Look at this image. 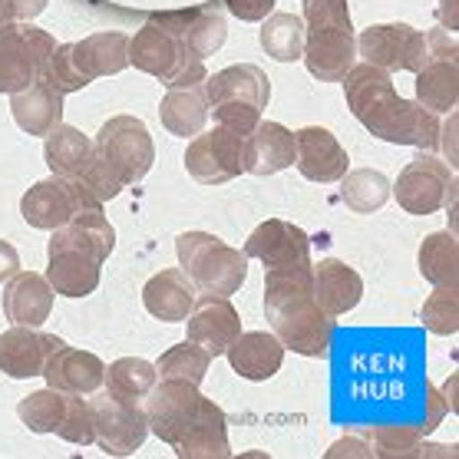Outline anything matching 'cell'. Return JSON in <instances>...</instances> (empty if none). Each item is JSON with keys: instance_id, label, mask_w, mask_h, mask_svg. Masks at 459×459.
Returning a JSON list of instances; mask_svg holds the SVG:
<instances>
[{"instance_id": "6da1fadb", "label": "cell", "mask_w": 459, "mask_h": 459, "mask_svg": "<svg viewBox=\"0 0 459 459\" xmlns=\"http://www.w3.org/2000/svg\"><path fill=\"white\" fill-rule=\"evenodd\" d=\"M341 83L351 113L357 123H364L370 136L394 146H417L420 152H433L439 146L437 113L403 100L386 70L370 63H354Z\"/></svg>"}, {"instance_id": "7a4b0ae2", "label": "cell", "mask_w": 459, "mask_h": 459, "mask_svg": "<svg viewBox=\"0 0 459 459\" xmlns=\"http://www.w3.org/2000/svg\"><path fill=\"white\" fill-rule=\"evenodd\" d=\"M264 317L274 337L301 357H327L334 341V317L314 298V264L264 268Z\"/></svg>"}, {"instance_id": "3957f363", "label": "cell", "mask_w": 459, "mask_h": 459, "mask_svg": "<svg viewBox=\"0 0 459 459\" xmlns=\"http://www.w3.org/2000/svg\"><path fill=\"white\" fill-rule=\"evenodd\" d=\"M116 248V231L106 221L103 205L80 212L74 221L53 231L47 245V281L63 298H86L100 284V268Z\"/></svg>"}, {"instance_id": "277c9868", "label": "cell", "mask_w": 459, "mask_h": 459, "mask_svg": "<svg viewBox=\"0 0 459 459\" xmlns=\"http://www.w3.org/2000/svg\"><path fill=\"white\" fill-rule=\"evenodd\" d=\"M178 264L202 294L231 298L248 278L245 251L231 248L209 231H182L176 238Z\"/></svg>"}, {"instance_id": "5b68a950", "label": "cell", "mask_w": 459, "mask_h": 459, "mask_svg": "<svg viewBox=\"0 0 459 459\" xmlns=\"http://www.w3.org/2000/svg\"><path fill=\"white\" fill-rule=\"evenodd\" d=\"M129 63L143 74L156 76L166 90L199 86L209 76L205 74V60L186 50L172 33L156 27L152 21L146 27H139V33L129 40Z\"/></svg>"}, {"instance_id": "8992f818", "label": "cell", "mask_w": 459, "mask_h": 459, "mask_svg": "<svg viewBox=\"0 0 459 459\" xmlns=\"http://www.w3.org/2000/svg\"><path fill=\"white\" fill-rule=\"evenodd\" d=\"M93 156L123 186H136L139 178H146V172L152 169L156 146H152V136H149L143 119H136V116H113L96 133Z\"/></svg>"}, {"instance_id": "52a82bcc", "label": "cell", "mask_w": 459, "mask_h": 459, "mask_svg": "<svg viewBox=\"0 0 459 459\" xmlns=\"http://www.w3.org/2000/svg\"><path fill=\"white\" fill-rule=\"evenodd\" d=\"M397 195V205L410 215H433L439 209L456 205V169H449L443 159L420 152L410 159L397 176V186H390Z\"/></svg>"}, {"instance_id": "ba28073f", "label": "cell", "mask_w": 459, "mask_h": 459, "mask_svg": "<svg viewBox=\"0 0 459 459\" xmlns=\"http://www.w3.org/2000/svg\"><path fill=\"white\" fill-rule=\"evenodd\" d=\"M56 50V40L37 27L4 23L0 27V93H21L33 80H40L43 66Z\"/></svg>"}, {"instance_id": "9c48e42d", "label": "cell", "mask_w": 459, "mask_h": 459, "mask_svg": "<svg viewBox=\"0 0 459 459\" xmlns=\"http://www.w3.org/2000/svg\"><path fill=\"white\" fill-rule=\"evenodd\" d=\"M100 205L103 202L96 199L80 178L53 176L27 188V195L21 199V215L30 229L56 231L66 221H74L80 212L100 209Z\"/></svg>"}, {"instance_id": "30bf717a", "label": "cell", "mask_w": 459, "mask_h": 459, "mask_svg": "<svg viewBox=\"0 0 459 459\" xmlns=\"http://www.w3.org/2000/svg\"><path fill=\"white\" fill-rule=\"evenodd\" d=\"M357 56L386 74H417L427 63V33L410 23H377L357 37Z\"/></svg>"}, {"instance_id": "8fae6325", "label": "cell", "mask_w": 459, "mask_h": 459, "mask_svg": "<svg viewBox=\"0 0 459 459\" xmlns=\"http://www.w3.org/2000/svg\"><path fill=\"white\" fill-rule=\"evenodd\" d=\"M241 156H245V136L231 133L225 126H215L212 133L202 129L186 149V172L199 186H225L245 172Z\"/></svg>"}, {"instance_id": "7c38bea8", "label": "cell", "mask_w": 459, "mask_h": 459, "mask_svg": "<svg viewBox=\"0 0 459 459\" xmlns=\"http://www.w3.org/2000/svg\"><path fill=\"white\" fill-rule=\"evenodd\" d=\"M90 410H93L96 446L103 449V453H109V456H129V453H136L146 443L149 420L143 403L139 407L123 403V400H116L106 390L103 397L90 400Z\"/></svg>"}, {"instance_id": "4fadbf2b", "label": "cell", "mask_w": 459, "mask_h": 459, "mask_svg": "<svg viewBox=\"0 0 459 459\" xmlns=\"http://www.w3.org/2000/svg\"><path fill=\"white\" fill-rule=\"evenodd\" d=\"M199 386L188 384V380H162V384H156L143 400L149 433H156L162 443L176 446L182 433L188 429V423L199 413Z\"/></svg>"}, {"instance_id": "5bb4252c", "label": "cell", "mask_w": 459, "mask_h": 459, "mask_svg": "<svg viewBox=\"0 0 459 459\" xmlns=\"http://www.w3.org/2000/svg\"><path fill=\"white\" fill-rule=\"evenodd\" d=\"M156 27L169 30L186 50H192L199 60L215 56L221 50V43L229 37L225 27V13L219 4H202V7H188V11H169L152 17Z\"/></svg>"}, {"instance_id": "9a60e30c", "label": "cell", "mask_w": 459, "mask_h": 459, "mask_svg": "<svg viewBox=\"0 0 459 459\" xmlns=\"http://www.w3.org/2000/svg\"><path fill=\"white\" fill-rule=\"evenodd\" d=\"M188 341L209 351V357H221L231 347V341L241 334V317L231 307L229 298L219 294H202L195 298L192 311H188Z\"/></svg>"}, {"instance_id": "2e32d148", "label": "cell", "mask_w": 459, "mask_h": 459, "mask_svg": "<svg viewBox=\"0 0 459 459\" xmlns=\"http://www.w3.org/2000/svg\"><path fill=\"white\" fill-rule=\"evenodd\" d=\"M304 63L307 74L321 83H341L351 66L357 63V37L354 30H337V27H317L304 33Z\"/></svg>"}, {"instance_id": "e0dca14e", "label": "cell", "mask_w": 459, "mask_h": 459, "mask_svg": "<svg viewBox=\"0 0 459 459\" xmlns=\"http://www.w3.org/2000/svg\"><path fill=\"white\" fill-rule=\"evenodd\" d=\"M245 258H258L264 268L304 264V261H311V238L298 225H291V221L268 219L248 235Z\"/></svg>"}, {"instance_id": "ac0fdd59", "label": "cell", "mask_w": 459, "mask_h": 459, "mask_svg": "<svg viewBox=\"0 0 459 459\" xmlns=\"http://www.w3.org/2000/svg\"><path fill=\"white\" fill-rule=\"evenodd\" d=\"M43 377H47V386L63 390L70 397H93L106 380V364L96 354H90V351H76V347L60 344L47 357Z\"/></svg>"}, {"instance_id": "d6986e66", "label": "cell", "mask_w": 459, "mask_h": 459, "mask_svg": "<svg viewBox=\"0 0 459 459\" xmlns=\"http://www.w3.org/2000/svg\"><path fill=\"white\" fill-rule=\"evenodd\" d=\"M294 166L304 178L311 182H341L351 166L344 146L334 139V133H327L324 126H307L294 133Z\"/></svg>"}, {"instance_id": "ffe728a7", "label": "cell", "mask_w": 459, "mask_h": 459, "mask_svg": "<svg viewBox=\"0 0 459 459\" xmlns=\"http://www.w3.org/2000/svg\"><path fill=\"white\" fill-rule=\"evenodd\" d=\"M63 341L53 334H40L37 327H21L13 324L11 331L0 334V370L13 380H30L43 377L47 357L60 347Z\"/></svg>"}, {"instance_id": "44dd1931", "label": "cell", "mask_w": 459, "mask_h": 459, "mask_svg": "<svg viewBox=\"0 0 459 459\" xmlns=\"http://www.w3.org/2000/svg\"><path fill=\"white\" fill-rule=\"evenodd\" d=\"M205 100L209 106L221 103H245L255 106V109H264L268 100H272V83H268V74L255 66V63H238V66H229L221 74L205 76Z\"/></svg>"}, {"instance_id": "7402d4cb", "label": "cell", "mask_w": 459, "mask_h": 459, "mask_svg": "<svg viewBox=\"0 0 459 459\" xmlns=\"http://www.w3.org/2000/svg\"><path fill=\"white\" fill-rule=\"evenodd\" d=\"M294 156H298V149H294L291 129H284L281 123H258L245 136L241 162L251 176H274L281 169H291Z\"/></svg>"}, {"instance_id": "603a6c76", "label": "cell", "mask_w": 459, "mask_h": 459, "mask_svg": "<svg viewBox=\"0 0 459 459\" xmlns=\"http://www.w3.org/2000/svg\"><path fill=\"white\" fill-rule=\"evenodd\" d=\"M178 459H225L231 456L229 446V420L221 413L219 403L202 397L199 413L188 423L182 439L176 443Z\"/></svg>"}, {"instance_id": "cb8c5ba5", "label": "cell", "mask_w": 459, "mask_h": 459, "mask_svg": "<svg viewBox=\"0 0 459 459\" xmlns=\"http://www.w3.org/2000/svg\"><path fill=\"white\" fill-rule=\"evenodd\" d=\"M53 288L47 274L17 272L4 288V314L11 324L21 327H40L53 314Z\"/></svg>"}, {"instance_id": "d4e9b609", "label": "cell", "mask_w": 459, "mask_h": 459, "mask_svg": "<svg viewBox=\"0 0 459 459\" xmlns=\"http://www.w3.org/2000/svg\"><path fill=\"white\" fill-rule=\"evenodd\" d=\"M195 298H199V288L192 284V278L182 268H166V272L152 274L146 281V288H143L146 311L166 324L186 321Z\"/></svg>"}, {"instance_id": "484cf974", "label": "cell", "mask_w": 459, "mask_h": 459, "mask_svg": "<svg viewBox=\"0 0 459 459\" xmlns=\"http://www.w3.org/2000/svg\"><path fill=\"white\" fill-rule=\"evenodd\" d=\"M314 298L321 304L324 314L341 317V314L354 311L360 298H364V281L360 274L337 258H324L314 264Z\"/></svg>"}, {"instance_id": "4316f807", "label": "cell", "mask_w": 459, "mask_h": 459, "mask_svg": "<svg viewBox=\"0 0 459 459\" xmlns=\"http://www.w3.org/2000/svg\"><path fill=\"white\" fill-rule=\"evenodd\" d=\"M231 370L245 380H272L278 370H281L284 360V344L274 334H264V331H248V334H238L231 341V347L225 351Z\"/></svg>"}, {"instance_id": "83f0119b", "label": "cell", "mask_w": 459, "mask_h": 459, "mask_svg": "<svg viewBox=\"0 0 459 459\" xmlns=\"http://www.w3.org/2000/svg\"><path fill=\"white\" fill-rule=\"evenodd\" d=\"M11 113L27 136H50L63 123V93L43 80H33L27 90L11 96Z\"/></svg>"}, {"instance_id": "f1b7e54d", "label": "cell", "mask_w": 459, "mask_h": 459, "mask_svg": "<svg viewBox=\"0 0 459 459\" xmlns=\"http://www.w3.org/2000/svg\"><path fill=\"white\" fill-rule=\"evenodd\" d=\"M76 70L93 83L100 76H116L129 66V37L119 30L93 33L86 40L74 43Z\"/></svg>"}, {"instance_id": "f546056e", "label": "cell", "mask_w": 459, "mask_h": 459, "mask_svg": "<svg viewBox=\"0 0 459 459\" xmlns=\"http://www.w3.org/2000/svg\"><path fill=\"white\" fill-rule=\"evenodd\" d=\"M159 116L172 136L192 139L199 136L205 123H209V100H205V86H182V90H169L166 100L159 103Z\"/></svg>"}, {"instance_id": "4dcf8cb0", "label": "cell", "mask_w": 459, "mask_h": 459, "mask_svg": "<svg viewBox=\"0 0 459 459\" xmlns=\"http://www.w3.org/2000/svg\"><path fill=\"white\" fill-rule=\"evenodd\" d=\"M417 100L429 113H453L459 100L456 60H427L417 70Z\"/></svg>"}, {"instance_id": "1f68e13d", "label": "cell", "mask_w": 459, "mask_h": 459, "mask_svg": "<svg viewBox=\"0 0 459 459\" xmlns=\"http://www.w3.org/2000/svg\"><path fill=\"white\" fill-rule=\"evenodd\" d=\"M90 156H93V139H86L80 129L63 123L47 136V146H43V162L50 166L53 176L63 178H80Z\"/></svg>"}, {"instance_id": "d6a6232c", "label": "cell", "mask_w": 459, "mask_h": 459, "mask_svg": "<svg viewBox=\"0 0 459 459\" xmlns=\"http://www.w3.org/2000/svg\"><path fill=\"white\" fill-rule=\"evenodd\" d=\"M156 380H159L156 364H149V360H143V357H119L116 364L106 367L103 384L116 400L139 407V403L146 400L149 390L156 386Z\"/></svg>"}, {"instance_id": "836d02e7", "label": "cell", "mask_w": 459, "mask_h": 459, "mask_svg": "<svg viewBox=\"0 0 459 459\" xmlns=\"http://www.w3.org/2000/svg\"><path fill=\"white\" fill-rule=\"evenodd\" d=\"M420 274L429 284L459 281V245L453 231H433L420 245Z\"/></svg>"}, {"instance_id": "e575fe53", "label": "cell", "mask_w": 459, "mask_h": 459, "mask_svg": "<svg viewBox=\"0 0 459 459\" xmlns=\"http://www.w3.org/2000/svg\"><path fill=\"white\" fill-rule=\"evenodd\" d=\"M261 27V47L264 53L278 63H294L301 60L304 53V23L294 13H268Z\"/></svg>"}, {"instance_id": "d590c367", "label": "cell", "mask_w": 459, "mask_h": 459, "mask_svg": "<svg viewBox=\"0 0 459 459\" xmlns=\"http://www.w3.org/2000/svg\"><path fill=\"white\" fill-rule=\"evenodd\" d=\"M341 199L351 212L357 215H370V212H380L384 202L390 199V178L377 169H357V172H344L341 178Z\"/></svg>"}, {"instance_id": "8d00e7d4", "label": "cell", "mask_w": 459, "mask_h": 459, "mask_svg": "<svg viewBox=\"0 0 459 459\" xmlns=\"http://www.w3.org/2000/svg\"><path fill=\"white\" fill-rule=\"evenodd\" d=\"M66 407H70V394L47 386V390H33L30 397L17 403V417L30 433H56L66 417Z\"/></svg>"}, {"instance_id": "74e56055", "label": "cell", "mask_w": 459, "mask_h": 459, "mask_svg": "<svg viewBox=\"0 0 459 459\" xmlns=\"http://www.w3.org/2000/svg\"><path fill=\"white\" fill-rule=\"evenodd\" d=\"M209 364H212L209 351H202L199 344L186 341V344H176L172 351H166V354L159 357L156 370H159V380H188V384L199 386L205 380V374H209Z\"/></svg>"}, {"instance_id": "f35d334b", "label": "cell", "mask_w": 459, "mask_h": 459, "mask_svg": "<svg viewBox=\"0 0 459 459\" xmlns=\"http://www.w3.org/2000/svg\"><path fill=\"white\" fill-rule=\"evenodd\" d=\"M370 446L380 459H423V433L420 427L384 423L370 429Z\"/></svg>"}, {"instance_id": "ab89813d", "label": "cell", "mask_w": 459, "mask_h": 459, "mask_svg": "<svg viewBox=\"0 0 459 459\" xmlns=\"http://www.w3.org/2000/svg\"><path fill=\"white\" fill-rule=\"evenodd\" d=\"M420 321L433 334H456L459 331V291L456 284H437V291L429 294L420 307Z\"/></svg>"}, {"instance_id": "60d3db41", "label": "cell", "mask_w": 459, "mask_h": 459, "mask_svg": "<svg viewBox=\"0 0 459 459\" xmlns=\"http://www.w3.org/2000/svg\"><path fill=\"white\" fill-rule=\"evenodd\" d=\"M40 80L47 86H53L56 93H80L90 80H86L80 70H76V60H74V43H56V50H53V56L47 60V66H43Z\"/></svg>"}, {"instance_id": "b9f144b4", "label": "cell", "mask_w": 459, "mask_h": 459, "mask_svg": "<svg viewBox=\"0 0 459 459\" xmlns=\"http://www.w3.org/2000/svg\"><path fill=\"white\" fill-rule=\"evenodd\" d=\"M56 437L74 443V446H90L96 443V427H93V410H90V400L83 397H70V407H66V417H63Z\"/></svg>"}, {"instance_id": "7bdbcfd3", "label": "cell", "mask_w": 459, "mask_h": 459, "mask_svg": "<svg viewBox=\"0 0 459 459\" xmlns=\"http://www.w3.org/2000/svg\"><path fill=\"white\" fill-rule=\"evenodd\" d=\"M304 21H307L311 30H317V27L351 30V11H347V0H304Z\"/></svg>"}, {"instance_id": "ee69618b", "label": "cell", "mask_w": 459, "mask_h": 459, "mask_svg": "<svg viewBox=\"0 0 459 459\" xmlns=\"http://www.w3.org/2000/svg\"><path fill=\"white\" fill-rule=\"evenodd\" d=\"M212 119L231 133H238V136H248L251 129L261 123V109L255 106H245V103H221V106H212Z\"/></svg>"}, {"instance_id": "f6af8a7d", "label": "cell", "mask_w": 459, "mask_h": 459, "mask_svg": "<svg viewBox=\"0 0 459 459\" xmlns=\"http://www.w3.org/2000/svg\"><path fill=\"white\" fill-rule=\"evenodd\" d=\"M221 7L229 13H235L238 21L261 23L274 11V0H221Z\"/></svg>"}, {"instance_id": "bcb514c9", "label": "cell", "mask_w": 459, "mask_h": 459, "mask_svg": "<svg viewBox=\"0 0 459 459\" xmlns=\"http://www.w3.org/2000/svg\"><path fill=\"white\" fill-rule=\"evenodd\" d=\"M456 37L443 27H437L433 33H427V60H456Z\"/></svg>"}, {"instance_id": "7dc6e473", "label": "cell", "mask_w": 459, "mask_h": 459, "mask_svg": "<svg viewBox=\"0 0 459 459\" xmlns=\"http://www.w3.org/2000/svg\"><path fill=\"white\" fill-rule=\"evenodd\" d=\"M341 456H360V459H370L374 456V446H370V437H344L337 439L334 446L327 449V459H341Z\"/></svg>"}, {"instance_id": "c3c4849f", "label": "cell", "mask_w": 459, "mask_h": 459, "mask_svg": "<svg viewBox=\"0 0 459 459\" xmlns=\"http://www.w3.org/2000/svg\"><path fill=\"white\" fill-rule=\"evenodd\" d=\"M423 390H427V403H429V413L427 420L420 423V433L427 437V433H433V429L443 423V417H446V403H443V397H439V390L433 384H423Z\"/></svg>"}, {"instance_id": "681fc988", "label": "cell", "mask_w": 459, "mask_h": 459, "mask_svg": "<svg viewBox=\"0 0 459 459\" xmlns=\"http://www.w3.org/2000/svg\"><path fill=\"white\" fill-rule=\"evenodd\" d=\"M17 272H21V255L11 241L0 238V281H11Z\"/></svg>"}, {"instance_id": "f907efd6", "label": "cell", "mask_w": 459, "mask_h": 459, "mask_svg": "<svg viewBox=\"0 0 459 459\" xmlns=\"http://www.w3.org/2000/svg\"><path fill=\"white\" fill-rule=\"evenodd\" d=\"M13 21H33L37 13L47 11V0H11Z\"/></svg>"}, {"instance_id": "816d5d0a", "label": "cell", "mask_w": 459, "mask_h": 459, "mask_svg": "<svg viewBox=\"0 0 459 459\" xmlns=\"http://www.w3.org/2000/svg\"><path fill=\"white\" fill-rule=\"evenodd\" d=\"M439 23H443V30L456 33V0H439Z\"/></svg>"}, {"instance_id": "f5cc1de1", "label": "cell", "mask_w": 459, "mask_h": 459, "mask_svg": "<svg viewBox=\"0 0 459 459\" xmlns=\"http://www.w3.org/2000/svg\"><path fill=\"white\" fill-rule=\"evenodd\" d=\"M439 397H443L446 410H453V413H456V377H449V384L443 386V394H439Z\"/></svg>"}, {"instance_id": "db71d44e", "label": "cell", "mask_w": 459, "mask_h": 459, "mask_svg": "<svg viewBox=\"0 0 459 459\" xmlns=\"http://www.w3.org/2000/svg\"><path fill=\"white\" fill-rule=\"evenodd\" d=\"M4 23H13V11H11V0H0V27Z\"/></svg>"}]
</instances>
